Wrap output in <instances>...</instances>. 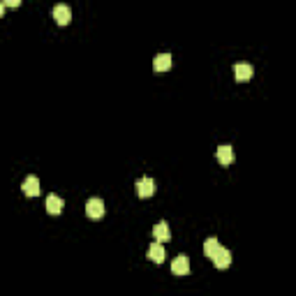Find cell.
Returning a JSON list of instances; mask_svg holds the SVG:
<instances>
[{
	"instance_id": "obj_5",
	"label": "cell",
	"mask_w": 296,
	"mask_h": 296,
	"mask_svg": "<svg viewBox=\"0 0 296 296\" xmlns=\"http://www.w3.org/2000/svg\"><path fill=\"white\" fill-rule=\"evenodd\" d=\"M54 19L58 26H67L70 24V19H72V10L67 5H56L54 7Z\"/></svg>"
},
{
	"instance_id": "obj_10",
	"label": "cell",
	"mask_w": 296,
	"mask_h": 296,
	"mask_svg": "<svg viewBox=\"0 0 296 296\" xmlns=\"http://www.w3.org/2000/svg\"><path fill=\"white\" fill-rule=\"evenodd\" d=\"M153 67L157 72H169L171 70V54H157L155 61H153Z\"/></svg>"
},
{
	"instance_id": "obj_7",
	"label": "cell",
	"mask_w": 296,
	"mask_h": 296,
	"mask_svg": "<svg viewBox=\"0 0 296 296\" xmlns=\"http://www.w3.org/2000/svg\"><path fill=\"white\" fill-rule=\"evenodd\" d=\"M234 77H236V81H250L252 79V65L250 63H236Z\"/></svg>"
},
{
	"instance_id": "obj_8",
	"label": "cell",
	"mask_w": 296,
	"mask_h": 296,
	"mask_svg": "<svg viewBox=\"0 0 296 296\" xmlns=\"http://www.w3.org/2000/svg\"><path fill=\"white\" fill-rule=\"evenodd\" d=\"M213 264H215V268H227L231 264V252L227 248H220L213 257Z\"/></svg>"
},
{
	"instance_id": "obj_2",
	"label": "cell",
	"mask_w": 296,
	"mask_h": 296,
	"mask_svg": "<svg viewBox=\"0 0 296 296\" xmlns=\"http://www.w3.org/2000/svg\"><path fill=\"white\" fill-rule=\"evenodd\" d=\"M155 192V181H153L151 176H144V178H139V183H137V194L139 197H151V194Z\"/></svg>"
},
{
	"instance_id": "obj_12",
	"label": "cell",
	"mask_w": 296,
	"mask_h": 296,
	"mask_svg": "<svg viewBox=\"0 0 296 296\" xmlns=\"http://www.w3.org/2000/svg\"><path fill=\"white\" fill-rule=\"evenodd\" d=\"M220 248H222V245H220V241L215 238V236H211V238H206V241H204V254L208 257V259H213Z\"/></svg>"
},
{
	"instance_id": "obj_14",
	"label": "cell",
	"mask_w": 296,
	"mask_h": 296,
	"mask_svg": "<svg viewBox=\"0 0 296 296\" xmlns=\"http://www.w3.org/2000/svg\"><path fill=\"white\" fill-rule=\"evenodd\" d=\"M5 5L7 7H19V5H21V0H7Z\"/></svg>"
},
{
	"instance_id": "obj_13",
	"label": "cell",
	"mask_w": 296,
	"mask_h": 296,
	"mask_svg": "<svg viewBox=\"0 0 296 296\" xmlns=\"http://www.w3.org/2000/svg\"><path fill=\"white\" fill-rule=\"evenodd\" d=\"M47 211L51 213V215H58V213L63 211V199L58 194H49L47 197Z\"/></svg>"
},
{
	"instance_id": "obj_9",
	"label": "cell",
	"mask_w": 296,
	"mask_h": 296,
	"mask_svg": "<svg viewBox=\"0 0 296 296\" xmlns=\"http://www.w3.org/2000/svg\"><path fill=\"white\" fill-rule=\"evenodd\" d=\"M153 236H155V241H157V243L169 241V238H171V229H169V224H167V222H157L155 227H153Z\"/></svg>"
},
{
	"instance_id": "obj_3",
	"label": "cell",
	"mask_w": 296,
	"mask_h": 296,
	"mask_svg": "<svg viewBox=\"0 0 296 296\" xmlns=\"http://www.w3.org/2000/svg\"><path fill=\"white\" fill-rule=\"evenodd\" d=\"M171 273H176V275H187L190 273V259H187L185 254H178L171 261Z\"/></svg>"
},
{
	"instance_id": "obj_1",
	"label": "cell",
	"mask_w": 296,
	"mask_h": 296,
	"mask_svg": "<svg viewBox=\"0 0 296 296\" xmlns=\"http://www.w3.org/2000/svg\"><path fill=\"white\" fill-rule=\"evenodd\" d=\"M86 215L93 220L102 218L104 215V201L100 199V197H91V199L86 201Z\"/></svg>"
},
{
	"instance_id": "obj_11",
	"label": "cell",
	"mask_w": 296,
	"mask_h": 296,
	"mask_svg": "<svg viewBox=\"0 0 296 296\" xmlns=\"http://www.w3.org/2000/svg\"><path fill=\"white\" fill-rule=\"evenodd\" d=\"M148 259L155 261V264H162L164 261V248H162V243H153L151 248H148Z\"/></svg>"
},
{
	"instance_id": "obj_6",
	"label": "cell",
	"mask_w": 296,
	"mask_h": 296,
	"mask_svg": "<svg viewBox=\"0 0 296 296\" xmlns=\"http://www.w3.org/2000/svg\"><path fill=\"white\" fill-rule=\"evenodd\" d=\"M215 157H218V162L222 164V167L231 164V162H234V151H231V146H229V144L218 146V151H215Z\"/></svg>"
},
{
	"instance_id": "obj_4",
	"label": "cell",
	"mask_w": 296,
	"mask_h": 296,
	"mask_svg": "<svg viewBox=\"0 0 296 296\" xmlns=\"http://www.w3.org/2000/svg\"><path fill=\"white\" fill-rule=\"evenodd\" d=\"M21 187H24L26 197H37V194H40V190H42V185H40V178H37V176H28Z\"/></svg>"
},
{
	"instance_id": "obj_15",
	"label": "cell",
	"mask_w": 296,
	"mask_h": 296,
	"mask_svg": "<svg viewBox=\"0 0 296 296\" xmlns=\"http://www.w3.org/2000/svg\"><path fill=\"white\" fill-rule=\"evenodd\" d=\"M3 12H5V3H0V17H3Z\"/></svg>"
}]
</instances>
